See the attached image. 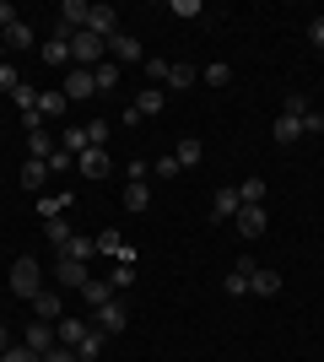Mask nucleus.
I'll use <instances>...</instances> for the list:
<instances>
[{
    "instance_id": "obj_1",
    "label": "nucleus",
    "mask_w": 324,
    "mask_h": 362,
    "mask_svg": "<svg viewBox=\"0 0 324 362\" xmlns=\"http://www.w3.org/2000/svg\"><path fill=\"white\" fill-rule=\"evenodd\" d=\"M11 292H16V298H28V303L44 292V265H38L32 255H22V259L11 265Z\"/></svg>"
},
{
    "instance_id": "obj_2",
    "label": "nucleus",
    "mask_w": 324,
    "mask_h": 362,
    "mask_svg": "<svg viewBox=\"0 0 324 362\" xmlns=\"http://www.w3.org/2000/svg\"><path fill=\"white\" fill-rule=\"evenodd\" d=\"M265 227H270V216H265V206H238V216H232V233H244L248 243L260 238Z\"/></svg>"
},
{
    "instance_id": "obj_3",
    "label": "nucleus",
    "mask_w": 324,
    "mask_h": 362,
    "mask_svg": "<svg viewBox=\"0 0 324 362\" xmlns=\"http://www.w3.org/2000/svg\"><path fill=\"white\" fill-rule=\"evenodd\" d=\"M108 54H114V65H136V60H146V49H140L136 33H114V38H108Z\"/></svg>"
},
{
    "instance_id": "obj_4",
    "label": "nucleus",
    "mask_w": 324,
    "mask_h": 362,
    "mask_svg": "<svg viewBox=\"0 0 324 362\" xmlns=\"http://www.w3.org/2000/svg\"><path fill=\"white\" fill-rule=\"evenodd\" d=\"M54 281H60L65 292H81L92 276H87V265H76V259H65V255H54Z\"/></svg>"
},
{
    "instance_id": "obj_5",
    "label": "nucleus",
    "mask_w": 324,
    "mask_h": 362,
    "mask_svg": "<svg viewBox=\"0 0 324 362\" xmlns=\"http://www.w3.org/2000/svg\"><path fill=\"white\" fill-rule=\"evenodd\" d=\"M22 346L44 357L49 346H60V335H54V325H49V319H32V325H28V341H22Z\"/></svg>"
},
{
    "instance_id": "obj_6",
    "label": "nucleus",
    "mask_w": 324,
    "mask_h": 362,
    "mask_svg": "<svg viewBox=\"0 0 324 362\" xmlns=\"http://www.w3.org/2000/svg\"><path fill=\"white\" fill-rule=\"evenodd\" d=\"M0 44H6V54H22V49H32V28L16 16V22H6V28H0Z\"/></svg>"
},
{
    "instance_id": "obj_7",
    "label": "nucleus",
    "mask_w": 324,
    "mask_h": 362,
    "mask_svg": "<svg viewBox=\"0 0 324 362\" xmlns=\"http://www.w3.org/2000/svg\"><path fill=\"white\" fill-rule=\"evenodd\" d=\"M97 330H103V335H119L124 330V325H130V314H124V303L119 298H114V303H103V308H97Z\"/></svg>"
},
{
    "instance_id": "obj_8",
    "label": "nucleus",
    "mask_w": 324,
    "mask_h": 362,
    "mask_svg": "<svg viewBox=\"0 0 324 362\" xmlns=\"http://www.w3.org/2000/svg\"><path fill=\"white\" fill-rule=\"evenodd\" d=\"M119 298V292H114V281H108V276H92V281H87V287H81V303H87V308H103V303H114Z\"/></svg>"
},
{
    "instance_id": "obj_9",
    "label": "nucleus",
    "mask_w": 324,
    "mask_h": 362,
    "mask_svg": "<svg viewBox=\"0 0 324 362\" xmlns=\"http://www.w3.org/2000/svg\"><path fill=\"white\" fill-rule=\"evenodd\" d=\"M60 92L71 98V103H81V98H92V92H97V87H92V71H81V65H71V76H65V87H60Z\"/></svg>"
},
{
    "instance_id": "obj_10",
    "label": "nucleus",
    "mask_w": 324,
    "mask_h": 362,
    "mask_svg": "<svg viewBox=\"0 0 324 362\" xmlns=\"http://www.w3.org/2000/svg\"><path fill=\"white\" fill-rule=\"evenodd\" d=\"M238 206H244V200H238V184H227V189H216V195H211V216H216V222H232Z\"/></svg>"
},
{
    "instance_id": "obj_11",
    "label": "nucleus",
    "mask_w": 324,
    "mask_h": 362,
    "mask_svg": "<svg viewBox=\"0 0 324 362\" xmlns=\"http://www.w3.org/2000/svg\"><path fill=\"white\" fill-rule=\"evenodd\" d=\"M76 168H81V179H108V151L103 146H87L76 157Z\"/></svg>"
},
{
    "instance_id": "obj_12",
    "label": "nucleus",
    "mask_w": 324,
    "mask_h": 362,
    "mask_svg": "<svg viewBox=\"0 0 324 362\" xmlns=\"http://www.w3.org/2000/svg\"><path fill=\"white\" fill-rule=\"evenodd\" d=\"M254 271H260L254 259H238V265H232V276L222 281V287H227V298H244V292H248V281H254Z\"/></svg>"
},
{
    "instance_id": "obj_13",
    "label": "nucleus",
    "mask_w": 324,
    "mask_h": 362,
    "mask_svg": "<svg viewBox=\"0 0 324 362\" xmlns=\"http://www.w3.org/2000/svg\"><path fill=\"white\" fill-rule=\"evenodd\" d=\"M87 33H97V38H114V33H119V22H114V6H92V16H87Z\"/></svg>"
},
{
    "instance_id": "obj_14",
    "label": "nucleus",
    "mask_w": 324,
    "mask_h": 362,
    "mask_svg": "<svg viewBox=\"0 0 324 362\" xmlns=\"http://www.w3.org/2000/svg\"><path fill=\"white\" fill-rule=\"evenodd\" d=\"M152 206V189H146V179H130L124 184V211H146Z\"/></svg>"
},
{
    "instance_id": "obj_15",
    "label": "nucleus",
    "mask_w": 324,
    "mask_h": 362,
    "mask_svg": "<svg viewBox=\"0 0 324 362\" xmlns=\"http://www.w3.org/2000/svg\"><path fill=\"white\" fill-rule=\"evenodd\" d=\"M54 335H60V346H81V341H87V319H60Z\"/></svg>"
},
{
    "instance_id": "obj_16",
    "label": "nucleus",
    "mask_w": 324,
    "mask_h": 362,
    "mask_svg": "<svg viewBox=\"0 0 324 362\" xmlns=\"http://www.w3.org/2000/svg\"><path fill=\"white\" fill-rule=\"evenodd\" d=\"M44 233H49V243H54V255H60V249H65V243H71V238H76V227H71V222H65V216H49V222H44Z\"/></svg>"
},
{
    "instance_id": "obj_17",
    "label": "nucleus",
    "mask_w": 324,
    "mask_h": 362,
    "mask_svg": "<svg viewBox=\"0 0 324 362\" xmlns=\"http://www.w3.org/2000/svg\"><path fill=\"white\" fill-rule=\"evenodd\" d=\"M270 136H276V146H292V141H303V124H297L292 114H281V119L270 124Z\"/></svg>"
},
{
    "instance_id": "obj_18",
    "label": "nucleus",
    "mask_w": 324,
    "mask_h": 362,
    "mask_svg": "<svg viewBox=\"0 0 324 362\" xmlns=\"http://www.w3.org/2000/svg\"><path fill=\"white\" fill-rule=\"evenodd\" d=\"M195 81H200V71H195V65H184V60H173V65H168V87H173V92L195 87Z\"/></svg>"
},
{
    "instance_id": "obj_19",
    "label": "nucleus",
    "mask_w": 324,
    "mask_h": 362,
    "mask_svg": "<svg viewBox=\"0 0 324 362\" xmlns=\"http://www.w3.org/2000/svg\"><path fill=\"white\" fill-rule=\"evenodd\" d=\"M60 255H65V259H76V265H87V259H92V255H97V238H81V233H76V238L65 243Z\"/></svg>"
},
{
    "instance_id": "obj_20",
    "label": "nucleus",
    "mask_w": 324,
    "mask_h": 362,
    "mask_svg": "<svg viewBox=\"0 0 324 362\" xmlns=\"http://www.w3.org/2000/svg\"><path fill=\"white\" fill-rule=\"evenodd\" d=\"M28 146H32V157H38V163H49V157L60 151V141L49 136V130H32V136H28Z\"/></svg>"
},
{
    "instance_id": "obj_21",
    "label": "nucleus",
    "mask_w": 324,
    "mask_h": 362,
    "mask_svg": "<svg viewBox=\"0 0 324 362\" xmlns=\"http://www.w3.org/2000/svg\"><path fill=\"white\" fill-rule=\"evenodd\" d=\"M248 292H254V298H276V292H281V276H276V271H254Z\"/></svg>"
},
{
    "instance_id": "obj_22",
    "label": "nucleus",
    "mask_w": 324,
    "mask_h": 362,
    "mask_svg": "<svg viewBox=\"0 0 324 362\" xmlns=\"http://www.w3.org/2000/svg\"><path fill=\"white\" fill-rule=\"evenodd\" d=\"M87 146H92V141H87V124H71V130L60 136V151H71V157H81Z\"/></svg>"
},
{
    "instance_id": "obj_23",
    "label": "nucleus",
    "mask_w": 324,
    "mask_h": 362,
    "mask_svg": "<svg viewBox=\"0 0 324 362\" xmlns=\"http://www.w3.org/2000/svg\"><path fill=\"white\" fill-rule=\"evenodd\" d=\"M92 87H97V92H114V87H119V65H114V60L92 65Z\"/></svg>"
},
{
    "instance_id": "obj_24",
    "label": "nucleus",
    "mask_w": 324,
    "mask_h": 362,
    "mask_svg": "<svg viewBox=\"0 0 324 362\" xmlns=\"http://www.w3.org/2000/svg\"><path fill=\"white\" fill-rule=\"evenodd\" d=\"M32 314H38V319H60V292H38V298H32Z\"/></svg>"
},
{
    "instance_id": "obj_25",
    "label": "nucleus",
    "mask_w": 324,
    "mask_h": 362,
    "mask_svg": "<svg viewBox=\"0 0 324 362\" xmlns=\"http://www.w3.org/2000/svg\"><path fill=\"white\" fill-rule=\"evenodd\" d=\"M130 108H136L140 119H146V114H162V92H157V87H146V92H140V98H136Z\"/></svg>"
},
{
    "instance_id": "obj_26",
    "label": "nucleus",
    "mask_w": 324,
    "mask_h": 362,
    "mask_svg": "<svg viewBox=\"0 0 324 362\" xmlns=\"http://www.w3.org/2000/svg\"><path fill=\"white\" fill-rule=\"evenodd\" d=\"M44 179H49V163L28 157V168H22V184H28V189H44Z\"/></svg>"
},
{
    "instance_id": "obj_27",
    "label": "nucleus",
    "mask_w": 324,
    "mask_h": 362,
    "mask_svg": "<svg viewBox=\"0 0 324 362\" xmlns=\"http://www.w3.org/2000/svg\"><path fill=\"white\" fill-rule=\"evenodd\" d=\"M71 200H76V195H71V189H65V195H44V200H38V216H44V222H49V216H60L65 206H71Z\"/></svg>"
},
{
    "instance_id": "obj_28",
    "label": "nucleus",
    "mask_w": 324,
    "mask_h": 362,
    "mask_svg": "<svg viewBox=\"0 0 324 362\" xmlns=\"http://www.w3.org/2000/svg\"><path fill=\"white\" fill-rule=\"evenodd\" d=\"M65 103H71V98H65V92H38V114H65Z\"/></svg>"
},
{
    "instance_id": "obj_29",
    "label": "nucleus",
    "mask_w": 324,
    "mask_h": 362,
    "mask_svg": "<svg viewBox=\"0 0 324 362\" xmlns=\"http://www.w3.org/2000/svg\"><path fill=\"white\" fill-rule=\"evenodd\" d=\"M44 60L49 65H71V44H65V38H49V44H44Z\"/></svg>"
},
{
    "instance_id": "obj_30",
    "label": "nucleus",
    "mask_w": 324,
    "mask_h": 362,
    "mask_svg": "<svg viewBox=\"0 0 324 362\" xmlns=\"http://www.w3.org/2000/svg\"><path fill=\"white\" fill-rule=\"evenodd\" d=\"M238 200H244V206H265V179H248V184H238Z\"/></svg>"
},
{
    "instance_id": "obj_31",
    "label": "nucleus",
    "mask_w": 324,
    "mask_h": 362,
    "mask_svg": "<svg viewBox=\"0 0 324 362\" xmlns=\"http://www.w3.org/2000/svg\"><path fill=\"white\" fill-rule=\"evenodd\" d=\"M103 341H108L103 330H87V341H81V346H76V357H81V362H92L97 351H103Z\"/></svg>"
},
{
    "instance_id": "obj_32",
    "label": "nucleus",
    "mask_w": 324,
    "mask_h": 362,
    "mask_svg": "<svg viewBox=\"0 0 324 362\" xmlns=\"http://www.w3.org/2000/svg\"><path fill=\"white\" fill-rule=\"evenodd\" d=\"M227 81H232V65H222V60L205 65V87H227Z\"/></svg>"
},
{
    "instance_id": "obj_33",
    "label": "nucleus",
    "mask_w": 324,
    "mask_h": 362,
    "mask_svg": "<svg viewBox=\"0 0 324 362\" xmlns=\"http://www.w3.org/2000/svg\"><path fill=\"white\" fill-rule=\"evenodd\" d=\"M173 157H179V168H195V163H200V141H179Z\"/></svg>"
},
{
    "instance_id": "obj_34",
    "label": "nucleus",
    "mask_w": 324,
    "mask_h": 362,
    "mask_svg": "<svg viewBox=\"0 0 324 362\" xmlns=\"http://www.w3.org/2000/svg\"><path fill=\"white\" fill-rule=\"evenodd\" d=\"M136 265H114V276H108V281H114V292H124V287H136Z\"/></svg>"
},
{
    "instance_id": "obj_35",
    "label": "nucleus",
    "mask_w": 324,
    "mask_h": 362,
    "mask_svg": "<svg viewBox=\"0 0 324 362\" xmlns=\"http://www.w3.org/2000/svg\"><path fill=\"white\" fill-rule=\"evenodd\" d=\"M16 87H22V76H16V65L6 60V65H0V92H6V98H16Z\"/></svg>"
},
{
    "instance_id": "obj_36",
    "label": "nucleus",
    "mask_w": 324,
    "mask_h": 362,
    "mask_svg": "<svg viewBox=\"0 0 324 362\" xmlns=\"http://www.w3.org/2000/svg\"><path fill=\"white\" fill-rule=\"evenodd\" d=\"M16 108H22V114H32V108H38V92L28 87V81H22V87H16V98H11Z\"/></svg>"
},
{
    "instance_id": "obj_37",
    "label": "nucleus",
    "mask_w": 324,
    "mask_h": 362,
    "mask_svg": "<svg viewBox=\"0 0 324 362\" xmlns=\"http://www.w3.org/2000/svg\"><path fill=\"white\" fill-rule=\"evenodd\" d=\"M157 173H162V179H179V173H184V168H179V157H173V151H168V157H157Z\"/></svg>"
},
{
    "instance_id": "obj_38",
    "label": "nucleus",
    "mask_w": 324,
    "mask_h": 362,
    "mask_svg": "<svg viewBox=\"0 0 324 362\" xmlns=\"http://www.w3.org/2000/svg\"><path fill=\"white\" fill-rule=\"evenodd\" d=\"M168 11H173V16H205V6H200V0H173Z\"/></svg>"
},
{
    "instance_id": "obj_39",
    "label": "nucleus",
    "mask_w": 324,
    "mask_h": 362,
    "mask_svg": "<svg viewBox=\"0 0 324 362\" xmlns=\"http://www.w3.org/2000/svg\"><path fill=\"white\" fill-rule=\"evenodd\" d=\"M303 136H324V114H319V108L303 114Z\"/></svg>"
},
{
    "instance_id": "obj_40",
    "label": "nucleus",
    "mask_w": 324,
    "mask_h": 362,
    "mask_svg": "<svg viewBox=\"0 0 324 362\" xmlns=\"http://www.w3.org/2000/svg\"><path fill=\"white\" fill-rule=\"evenodd\" d=\"M0 362H44L38 351H28V346H11V351H0Z\"/></svg>"
},
{
    "instance_id": "obj_41",
    "label": "nucleus",
    "mask_w": 324,
    "mask_h": 362,
    "mask_svg": "<svg viewBox=\"0 0 324 362\" xmlns=\"http://www.w3.org/2000/svg\"><path fill=\"white\" fill-rule=\"evenodd\" d=\"M44 362H81V357H76V346H49Z\"/></svg>"
},
{
    "instance_id": "obj_42",
    "label": "nucleus",
    "mask_w": 324,
    "mask_h": 362,
    "mask_svg": "<svg viewBox=\"0 0 324 362\" xmlns=\"http://www.w3.org/2000/svg\"><path fill=\"white\" fill-rule=\"evenodd\" d=\"M168 65H173V60H146V76H152L157 87H162V81H168Z\"/></svg>"
},
{
    "instance_id": "obj_43",
    "label": "nucleus",
    "mask_w": 324,
    "mask_h": 362,
    "mask_svg": "<svg viewBox=\"0 0 324 362\" xmlns=\"http://www.w3.org/2000/svg\"><path fill=\"white\" fill-rule=\"evenodd\" d=\"M87 141H92V146H103V141H108V119H92V124H87Z\"/></svg>"
},
{
    "instance_id": "obj_44",
    "label": "nucleus",
    "mask_w": 324,
    "mask_h": 362,
    "mask_svg": "<svg viewBox=\"0 0 324 362\" xmlns=\"http://www.w3.org/2000/svg\"><path fill=\"white\" fill-rule=\"evenodd\" d=\"M65 168H76V157H71V151H54V157H49V173H65Z\"/></svg>"
},
{
    "instance_id": "obj_45",
    "label": "nucleus",
    "mask_w": 324,
    "mask_h": 362,
    "mask_svg": "<svg viewBox=\"0 0 324 362\" xmlns=\"http://www.w3.org/2000/svg\"><path fill=\"white\" fill-rule=\"evenodd\" d=\"M308 44L324 49V16H313V22H308Z\"/></svg>"
},
{
    "instance_id": "obj_46",
    "label": "nucleus",
    "mask_w": 324,
    "mask_h": 362,
    "mask_svg": "<svg viewBox=\"0 0 324 362\" xmlns=\"http://www.w3.org/2000/svg\"><path fill=\"white\" fill-rule=\"evenodd\" d=\"M0 351H11V335H6V325H0Z\"/></svg>"
},
{
    "instance_id": "obj_47",
    "label": "nucleus",
    "mask_w": 324,
    "mask_h": 362,
    "mask_svg": "<svg viewBox=\"0 0 324 362\" xmlns=\"http://www.w3.org/2000/svg\"><path fill=\"white\" fill-rule=\"evenodd\" d=\"M0 65H6V44H0Z\"/></svg>"
}]
</instances>
